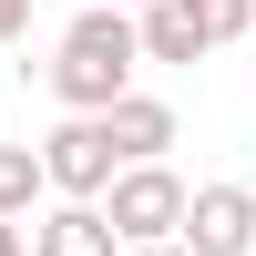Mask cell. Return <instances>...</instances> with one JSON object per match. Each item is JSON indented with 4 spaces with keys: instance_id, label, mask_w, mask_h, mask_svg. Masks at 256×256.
Listing matches in <instances>:
<instances>
[{
    "instance_id": "obj_10",
    "label": "cell",
    "mask_w": 256,
    "mask_h": 256,
    "mask_svg": "<svg viewBox=\"0 0 256 256\" xmlns=\"http://www.w3.org/2000/svg\"><path fill=\"white\" fill-rule=\"evenodd\" d=\"M20 31H31V0H0V52H10Z\"/></svg>"
},
{
    "instance_id": "obj_5",
    "label": "cell",
    "mask_w": 256,
    "mask_h": 256,
    "mask_svg": "<svg viewBox=\"0 0 256 256\" xmlns=\"http://www.w3.org/2000/svg\"><path fill=\"white\" fill-rule=\"evenodd\" d=\"M102 134H113V154H123V164H164L184 123H174V102H164V92H123L113 113H102Z\"/></svg>"
},
{
    "instance_id": "obj_3",
    "label": "cell",
    "mask_w": 256,
    "mask_h": 256,
    "mask_svg": "<svg viewBox=\"0 0 256 256\" xmlns=\"http://www.w3.org/2000/svg\"><path fill=\"white\" fill-rule=\"evenodd\" d=\"M41 164H52V195H82V205H102V184L123 174V154H113V134H102V113H62L52 134H41Z\"/></svg>"
},
{
    "instance_id": "obj_4",
    "label": "cell",
    "mask_w": 256,
    "mask_h": 256,
    "mask_svg": "<svg viewBox=\"0 0 256 256\" xmlns=\"http://www.w3.org/2000/svg\"><path fill=\"white\" fill-rule=\"evenodd\" d=\"M184 256H256V195L246 184H195V205H184Z\"/></svg>"
},
{
    "instance_id": "obj_11",
    "label": "cell",
    "mask_w": 256,
    "mask_h": 256,
    "mask_svg": "<svg viewBox=\"0 0 256 256\" xmlns=\"http://www.w3.org/2000/svg\"><path fill=\"white\" fill-rule=\"evenodd\" d=\"M0 256H31V226L20 216H0Z\"/></svg>"
},
{
    "instance_id": "obj_7",
    "label": "cell",
    "mask_w": 256,
    "mask_h": 256,
    "mask_svg": "<svg viewBox=\"0 0 256 256\" xmlns=\"http://www.w3.org/2000/svg\"><path fill=\"white\" fill-rule=\"evenodd\" d=\"M144 62H205V31H195V0H144Z\"/></svg>"
},
{
    "instance_id": "obj_13",
    "label": "cell",
    "mask_w": 256,
    "mask_h": 256,
    "mask_svg": "<svg viewBox=\"0 0 256 256\" xmlns=\"http://www.w3.org/2000/svg\"><path fill=\"white\" fill-rule=\"evenodd\" d=\"M102 10H144V0H102Z\"/></svg>"
},
{
    "instance_id": "obj_6",
    "label": "cell",
    "mask_w": 256,
    "mask_h": 256,
    "mask_svg": "<svg viewBox=\"0 0 256 256\" xmlns=\"http://www.w3.org/2000/svg\"><path fill=\"white\" fill-rule=\"evenodd\" d=\"M31 256H123V236H113V216H102V205L62 195L52 216H31Z\"/></svg>"
},
{
    "instance_id": "obj_12",
    "label": "cell",
    "mask_w": 256,
    "mask_h": 256,
    "mask_svg": "<svg viewBox=\"0 0 256 256\" xmlns=\"http://www.w3.org/2000/svg\"><path fill=\"white\" fill-rule=\"evenodd\" d=\"M123 256H184V236H164V246H123Z\"/></svg>"
},
{
    "instance_id": "obj_9",
    "label": "cell",
    "mask_w": 256,
    "mask_h": 256,
    "mask_svg": "<svg viewBox=\"0 0 256 256\" xmlns=\"http://www.w3.org/2000/svg\"><path fill=\"white\" fill-rule=\"evenodd\" d=\"M195 31H205V52L216 41H256V0H195Z\"/></svg>"
},
{
    "instance_id": "obj_2",
    "label": "cell",
    "mask_w": 256,
    "mask_h": 256,
    "mask_svg": "<svg viewBox=\"0 0 256 256\" xmlns=\"http://www.w3.org/2000/svg\"><path fill=\"white\" fill-rule=\"evenodd\" d=\"M184 205H195V184H184L174 164H123V174L102 184V216H113L123 246H164V236H184Z\"/></svg>"
},
{
    "instance_id": "obj_1",
    "label": "cell",
    "mask_w": 256,
    "mask_h": 256,
    "mask_svg": "<svg viewBox=\"0 0 256 256\" xmlns=\"http://www.w3.org/2000/svg\"><path fill=\"white\" fill-rule=\"evenodd\" d=\"M134 72H144V20L82 0L72 31H62V52H52V102L62 113H113V102L134 92Z\"/></svg>"
},
{
    "instance_id": "obj_8",
    "label": "cell",
    "mask_w": 256,
    "mask_h": 256,
    "mask_svg": "<svg viewBox=\"0 0 256 256\" xmlns=\"http://www.w3.org/2000/svg\"><path fill=\"white\" fill-rule=\"evenodd\" d=\"M41 195H52V164H41V144H0V216L31 226Z\"/></svg>"
}]
</instances>
